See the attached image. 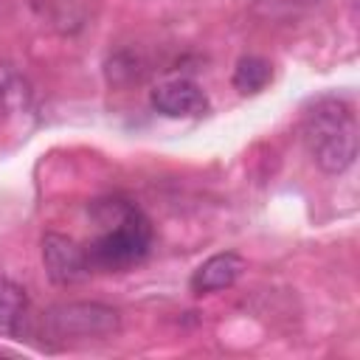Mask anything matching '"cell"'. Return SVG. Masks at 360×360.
<instances>
[{"mask_svg": "<svg viewBox=\"0 0 360 360\" xmlns=\"http://www.w3.org/2000/svg\"><path fill=\"white\" fill-rule=\"evenodd\" d=\"M98 236L84 245L90 273H118L141 264L152 250L149 217L124 197H101L90 202Z\"/></svg>", "mask_w": 360, "mask_h": 360, "instance_id": "6da1fadb", "label": "cell"}, {"mask_svg": "<svg viewBox=\"0 0 360 360\" xmlns=\"http://www.w3.org/2000/svg\"><path fill=\"white\" fill-rule=\"evenodd\" d=\"M301 141L321 172H349L357 158V118L352 104L340 96L312 98L301 112Z\"/></svg>", "mask_w": 360, "mask_h": 360, "instance_id": "7a4b0ae2", "label": "cell"}, {"mask_svg": "<svg viewBox=\"0 0 360 360\" xmlns=\"http://www.w3.org/2000/svg\"><path fill=\"white\" fill-rule=\"evenodd\" d=\"M34 329L51 346L104 340L121 332V315L101 301H65L45 309Z\"/></svg>", "mask_w": 360, "mask_h": 360, "instance_id": "3957f363", "label": "cell"}, {"mask_svg": "<svg viewBox=\"0 0 360 360\" xmlns=\"http://www.w3.org/2000/svg\"><path fill=\"white\" fill-rule=\"evenodd\" d=\"M42 264H45L48 278L59 287L79 284L90 276L84 245L76 242L73 236H65L56 231H48L42 236Z\"/></svg>", "mask_w": 360, "mask_h": 360, "instance_id": "277c9868", "label": "cell"}, {"mask_svg": "<svg viewBox=\"0 0 360 360\" xmlns=\"http://www.w3.org/2000/svg\"><path fill=\"white\" fill-rule=\"evenodd\" d=\"M149 101L166 118H197V115L208 112V96H205V90L194 79H186V76L160 82L149 93Z\"/></svg>", "mask_w": 360, "mask_h": 360, "instance_id": "5b68a950", "label": "cell"}, {"mask_svg": "<svg viewBox=\"0 0 360 360\" xmlns=\"http://www.w3.org/2000/svg\"><path fill=\"white\" fill-rule=\"evenodd\" d=\"M31 332H34V315H31L28 292L8 276H0V338L22 340Z\"/></svg>", "mask_w": 360, "mask_h": 360, "instance_id": "8992f818", "label": "cell"}, {"mask_svg": "<svg viewBox=\"0 0 360 360\" xmlns=\"http://www.w3.org/2000/svg\"><path fill=\"white\" fill-rule=\"evenodd\" d=\"M245 273V259L236 250H222L208 256L194 273H191V292L194 295H208V292H219L228 290L239 281V276Z\"/></svg>", "mask_w": 360, "mask_h": 360, "instance_id": "52a82bcc", "label": "cell"}, {"mask_svg": "<svg viewBox=\"0 0 360 360\" xmlns=\"http://www.w3.org/2000/svg\"><path fill=\"white\" fill-rule=\"evenodd\" d=\"M270 79H273V68H270V62L267 59H262V56H253V53H248V56H242L239 62H236V68H233V87L239 90V93H245V96H253V93H262L267 84H270Z\"/></svg>", "mask_w": 360, "mask_h": 360, "instance_id": "ba28073f", "label": "cell"}, {"mask_svg": "<svg viewBox=\"0 0 360 360\" xmlns=\"http://www.w3.org/2000/svg\"><path fill=\"white\" fill-rule=\"evenodd\" d=\"M42 17L62 28H79L87 14V0H28Z\"/></svg>", "mask_w": 360, "mask_h": 360, "instance_id": "9c48e42d", "label": "cell"}, {"mask_svg": "<svg viewBox=\"0 0 360 360\" xmlns=\"http://www.w3.org/2000/svg\"><path fill=\"white\" fill-rule=\"evenodd\" d=\"M273 3L284 8H309V6H318L321 0H273Z\"/></svg>", "mask_w": 360, "mask_h": 360, "instance_id": "30bf717a", "label": "cell"}]
</instances>
